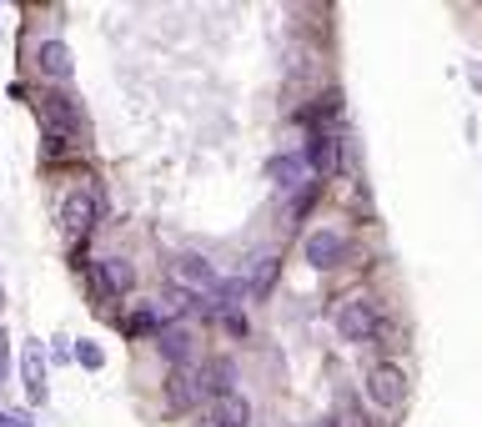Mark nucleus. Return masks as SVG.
Returning <instances> with one entry per match:
<instances>
[{
  "label": "nucleus",
  "instance_id": "obj_7",
  "mask_svg": "<svg viewBox=\"0 0 482 427\" xmlns=\"http://www.w3.org/2000/svg\"><path fill=\"white\" fill-rule=\"evenodd\" d=\"M156 352H161L171 367H191V352H196V332L191 327H156Z\"/></svg>",
  "mask_w": 482,
  "mask_h": 427
},
{
  "label": "nucleus",
  "instance_id": "obj_15",
  "mask_svg": "<svg viewBox=\"0 0 482 427\" xmlns=\"http://www.w3.org/2000/svg\"><path fill=\"white\" fill-rule=\"evenodd\" d=\"M221 327H227L231 337H246V332H252V322H246V312H241V307H227V312H221Z\"/></svg>",
  "mask_w": 482,
  "mask_h": 427
},
{
  "label": "nucleus",
  "instance_id": "obj_5",
  "mask_svg": "<svg viewBox=\"0 0 482 427\" xmlns=\"http://www.w3.org/2000/svg\"><path fill=\"white\" fill-rule=\"evenodd\" d=\"M342 257H347V237H342V231H327V226L306 231V262L317 266V272H331Z\"/></svg>",
  "mask_w": 482,
  "mask_h": 427
},
{
  "label": "nucleus",
  "instance_id": "obj_3",
  "mask_svg": "<svg viewBox=\"0 0 482 427\" xmlns=\"http://www.w3.org/2000/svg\"><path fill=\"white\" fill-rule=\"evenodd\" d=\"M377 332V307L367 297H352L337 307V337L342 342H367Z\"/></svg>",
  "mask_w": 482,
  "mask_h": 427
},
{
  "label": "nucleus",
  "instance_id": "obj_16",
  "mask_svg": "<svg viewBox=\"0 0 482 427\" xmlns=\"http://www.w3.org/2000/svg\"><path fill=\"white\" fill-rule=\"evenodd\" d=\"M76 362H81V367H90V372H101L106 357H101V347H96V342H76Z\"/></svg>",
  "mask_w": 482,
  "mask_h": 427
},
{
  "label": "nucleus",
  "instance_id": "obj_17",
  "mask_svg": "<svg viewBox=\"0 0 482 427\" xmlns=\"http://www.w3.org/2000/svg\"><path fill=\"white\" fill-rule=\"evenodd\" d=\"M0 427H30L26 413H0Z\"/></svg>",
  "mask_w": 482,
  "mask_h": 427
},
{
  "label": "nucleus",
  "instance_id": "obj_9",
  "mask_svg": "<svg viewBox=\"0 0 482 427\" xmlns=\"http://www.w3.org/2000/svg\"><path fill=\"white\" fill-rule=\"evenodd\" d=\"M337 161H342V146H337V136H327V131H317V136L306 141V156H302V166H306V171L331 176V171H337Z\"/></svg>",
  "mask_w": 482,
  "mask_h": 427
},
{
  "label": "nucleus",
  "instance_id": "obj_2",
  "mask_svg": "<svg viewBox=\"0 0 482 427\" xmlns=\"http://www.w3.org/2000/svg\"><path fill=\"white\" fill-rule=\"evenodd\" d=\"M101 222V196L90 187H71L61 201V226L71 237H90V226Z\"/></svg>",
  "mask_w": 482,
  "mask_h": 427
},
{
  "label": "nucleus",
  "instance_id": "obj_18",
  "mask_svg": "<svg viewBox=\"0 0 482 427\" xmlns=\"http://www.w3.org/2000/svg\"><path fill=\"white\" fill-rule=\"evenodd\" d=\"M0 307H5V287H0Z\"/></svg>",
  "mask_w": 482,
  "mask_h": 427
},
{
  "label": "nucleus",
  "instance_id": "obj_1",
  "mask_svg": "<svg viewBox=\"0 0 482 427\" xmlns=\"http://www.w3.org/2000/svg\"><path fill=\"white\" fill-rule=\"evenodd\" d=\"M171 287L202 301V297H216V287H221V276H216V266L206 262V257L186 251V257H176V266H171Z\"/></svg>",
  "mask_w": 482,
  "mask_h": 427
},
{
  "label": "nucleus",
  "instance_id": "obj_12",
  "mask_svg": "<svg viewBox=\"0 0 482 427\" xmlns=\"http://www.w3.org/2000/svg\"><path fill=\"white\" fill-rule=\"evenodd\" d=\"M96 272H101V287L106 292H131V287H136V266H131L126 257H106Z\"/></svg>",
  "mask_w": 482,
  "mask_h": 427
},
{
  "label": "nucleus",
  "instance_id": "obj_13",
  "mask_svg": "<svg viewBox=\"0 0 482 427\" xmlns=\"http://www.w3.org/2000/svg\"><path fill=\"white\" fill-rule=\"evenodd\" d=\"M267 176L277 181L281 191H302L306 166H302V156H271V161H267Z\"/></svg>",
  "mask_w": 482,
  "mask_h": 427
},
{
  "label": "nucleus",
  "instance_id": "obj_6",
  "mask_svg": "<svg viewBox=\"0 0 482 427\" xmlns=\"http://www.w3.org/2000/svg\"><path fill=\"white\" fill-rule=\"evenodd\" d=\"M196 402H202V377H196V367H171V377H166V413H186Z\"/></svg>",
  "mask_w": 482,
  "mask_h": 427
},
{
  "label": "nucleus",
  "instance_id": "obj_10",
  "mask_svg": "<svg viewBox=\"0 0 482 427\" xmlns=\"http://www.w3.org/2000/svg\"><path fill=\"white\" fill-rule=\"evenodd\" d=\"M21 372H26V397L40 407V402H46V347H40V342H26Z\"/></svg>",
  "mask_w": 482,
  "mask_h": 427
},
{
  "label": "nucleus",
  "instance_id": "obj_8",
  "mask_svg": "<svg viewBox=\"0 0 482 427\" xmlns=\"http://www.w3.org/2000/svg\"><path fill=\"white\" fill-rule=\"evenodd\" d=\"M206 417H211V427H252V402L241 392H216Z\"/></svg>",
  "mask_w": 482,
  "mask_h": 427
},
{
  "label": "nucleus",
  "instance_id": "obj_4",
  "mask_svg": "<svg viewBox=\"0 0 482 427\" xmlns=\"http://www.w3.org/2000/svg\"><path fill=\"white\" fill-rule=\"evenodd\" d=\"M367 392H372V402H377V407H402V397H407V372L397 362H377L367 372Z\"/></svg>",
  "mask_w": 482,
  "mask_h": 427
},
{
  "label": "nucleus",
  "instance_id": "obj_11",
  "mask_svg": "<svg viewBox=\"0 0 482 427\" xmlns=\"http://www.w3.org/2000/svg\"><path fill=\"white\" fill-rule=\"evenodd\" d=\"M36 65L51 75V81H65V75L76 71V61H71V46H65V40H40V46H36Z\"/></svg>",
  "mask_w": 482,
  "mask_h": 427
},
{
  "label": "nucleus",
  "instance_id": "obj_14",
  "mask_svg": "<svg viewBox=\"0 0 482 427\" xmlns=\"http://www.w3.org/2000/svg\"><path fill=\"white\" fill-rule=\"evenodd\" d=\"M277 272H281V262H277V257H262V262L252 266V276H246V292H252L256 301H262V297H271V287H277Z\"/></svg>",
  "mask_w": 482,
  "mask_h": 427
}]
</instances>
